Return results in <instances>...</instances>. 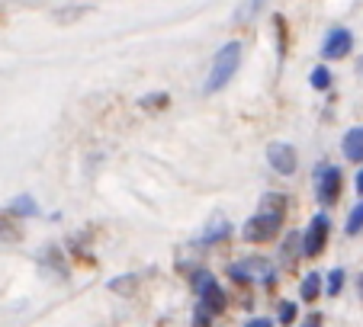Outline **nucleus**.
<instances>
[{
  "mask_svg": "<svg viewBox=\"0 0 363 327\" xmlns=\"http://www.w3.org/2000/svg\"><path fill=\"white\" fill-rule=\"evenodd\" d=\"M286 209H289V202L283 193H264L261 202H257V215H251L245 222L241 238H245L247 244H267V241H274L283 228Z\"/></svg>",
  "mask_w": 363,
  "mask_h": 327,
  "instance_id": "nucleus-1",
  "label": "nucleus"
},
{
  "mask_svg": "<svg viewBox=\"0 0 363 327\" xmlns=\"http://www.w3.org/2000/svg\"><path fill=\"white\" fill-rule=\"evenodd\" d=\"M241 64V42H225V45L216 52L213 64H209V74H206V93H216L222 90L228 81L235 77Z\"/></svg>",
  "mask_w": 363,
  "mask_h": 327,
  "instance_id": "nucleus-2",
  "label": "nucleus"
},
{
  "mask_svg": "<svg viewBox=\"0 0 363 327\" xmlns=\"http://www.w3.org/2000/svg\"><path fill=\"white\" fill-rule=\"evenodd\" d=\"M328 234H331V218L325 212H315L306 234H302V257H318L325 251V244H328Z\"/></svg>",
  "mask_w": 363,
  "mask_h": 327,
  "instance_id": "nucleus-3",
  "label": "nucleus"
},
{
  "mask_svg": "<svg viewBox=\"0 0 363 327\" xmlns=\"http://www.w3.org/2000/svg\"><path fill=\"white\" fill-rule=\"evenodd\" d=\"M267 164L274 167V173H280V177H289V173H296V167H299V154H296L293 144L274 142L267 148Z\"/></svg>",
  "mask_w": 363,
  "mask_h": 327,
  "instance_id": "nucleus-4",
  "label": "nucleus"
},
{
  "mask_svg": "<svg viewBox=\"0 0 363 327\" xmlns=\"http://www.w3.org/2000/svg\"><path fill=\"white\" fill-rule=\"evenodd\" d=\"M354 52V33L344 26H335L328 35H325V45H322V54L328 62H341L347 54Z\"/></svg>",
  "mask_w": 363,
  "mask_h": 327,
  "instance_id": "nucleus-5",
  "label": "nucleus"
},
{
  "mask_svg": "<svg viewBox=\"0 0 363 327\" xmlns=\"http://www.w3.org/2000/svg\"><path fill=\"white\" fill-rule=\"evenodd\" d=\"M315 193L322 205H335L341 199V171L337 167H318L315 177Z\"/></svg>",
  "mask_w": 363,
  "mask_h": 327,
  "instance_id": "nucleus-6",
  "label": "nucleus"
},
{
  "mask_svg": "<svg viewBox=\"0 0 363 327\" xmlns=\"http://www.w3.org/2000/svg\"><path fill=\"white\" fill-rule=\"evenodd\" d=\"M341 151L350 164H363V125L347 129V135H344V142H341Z\"/></svg>",
  "mask_w": 363,
  "mask_h": 327,
  "instance_id": "nucleus-7",
  "label": "nucleus"
},
{
  "mask_svg": "<svg viewBox=\"0 0 363 327\" xmlns=\"http://www.w3.org/2000/svg\"><path fill=\"white\" fill-rule=\"evenodd\" d=\"M199 305H203L206 311H209V314H213V318H216V314H222V311H225V308H228V295L222 292V286H219V282H213V286H209L203 295H199Z\"/></svg>",
  "mask_w": 363,
  "mask_h": 327,
  "instance_id": "nucleus-8",
  "label": "nucleus"
},
{
  "mask_svg": "<svg viewBox=\"0 0 363 327\" xmlns=\"http://www.w3.org/2000/svg\"><path fill=\"white\" fill-rule=\"evenodd\" d=\"M299 253H302V234H286V241L280 247V260L286 263V270L299 260Z\"/></svg>",
  "mask_w": 363,
  "mask_h": 327,
  "instance_id": "nucleus-9",
  "label": "nucleus"
},
{
  "mask_svg": "<svg viewBox=\"0 0 363 327\" xmlns=\"http://www.w3.org/2000/svg\"><path fill=\"white\" fill-rule=\"evenodd\" d=\"M322 292H325V282H322V276H318V272H308L306 280H302V286H299L302 302H315Z\"/></svg>",
  "mask_w": 363,
  "mask_h": 327,
  "instance_id": "nucleus-10",
  "label": "nucleus"
},
{
  "mask_svg": "<svg viewBox=\"0 0 363 327\" xmlns=\"http://www.w3.org/2000/svg\"><path fill=\"white\" fill-rule=\"evenodd\" d=\"M213 282H216V276H213L209 270H206V266H199V270H193V272H190V286H193V292H196V295H203L206 289L213 286Z\"/></svg>",
  "mask_w": 363,
  "mask_h": 327,
  "instance_id": "nucleus-11",
  "label": "nucleus"
},
{
  "mask_svg": "<svg viewBox=\"0 0 363 327\" xmlns=\"http://www.w3.org/2000/svg\"><path fill=\"white\" fill-rule=\"evenodd\" d=\"M20 238V225L13 222L10 212H0V241H16Z\"/></svg>",
  "mask_w": 363,
  "mask_h": 327,
  "instance_id": "nucleus-12",
  "label": "nucleus"
},
{
  "mask_svg": "<svg viewBox=\"0 0 363 327\" xmlns=\"http://www.w3.org/2000/svg\"><path fill=\"white\" fill-rule=\"evenodd\" d=\"M228 231H232V228H228V222H216L213 228H206V234H203V244H219V241H225L228 238Z\"/></svg>",
  "mask_w": 363,
  "mask_h": 327,
  "instance_id": "nucleus-13",
  "label": "nucleus"
},
{
  "mask_svg": "<svg viewBox=\"0 0 363 327\" xmlns=\"http://www.w3.org/2000/svg\"><path fill=\"white\" fill-rule=\"evenodd\" d=\"M344 280H347V276H344V270H341V266H335V270L328 272V280H322L325 282V292H328V295H341Z\"/></svg>",
  "mask_w": 363,
  "mask_h": 327,
  "instance_id": "nucleus-14",
  "label": "nucleus"
},
{
  "mask_svg": "<svg viewBox=\"0 0 363 327\" xmlns=\"http://www.w3.org/2000/svg\"><path fill=\"white\" fill-rule=\"evenodd\" d=\"M308 84H312L315 90H328V87H331V71L325 68V64L312 68V74H308Z\"/></svg>",
  "mask_w": 363,
  "mask_h": 327,
  "instance_id": "nucleus-15",
  "label": "nucleus"
},
{
  "mask_svg": "<svg viewBox=\"0 0 363 327\" xmlns=\"http://www.w3.org/2000/svg\"><path fill=\"white\" fill-rule=\"evenodd\" d=\"M10 215L13 218H26V215H35V202L29 196H20L13 199V205H10Z\"/></svg>",
  "mask_w": 363,
  "mask_h": 327,
  "instance_id": "nucleus-16",
  "label": "nucleus"
},
{
  "mask_svg": "<svg viewBox=\"0 0 363 327\" xmlns=\"http://www.w3.org/2000/svg\"><path fill=\"white\" fill-rule=\"evenodd\" d=\"M363 231V202H357L347 215V234H360Z\"/></svg>",
  "mask_w": 363,
  "mask_h": 327,
  "instance_id": "nucleus-17",
  "label": "nucleus"
},
{
  "mask_svg": "<svg viewBox=\"0 0 363 327\" xmlns=\"http://www.w3.org/2000/svg\"><path fill=\"white\" fill-rule=\"evenodd\" d=\"M296 314H299V311H296V302H280V308H277V318H280V324H293V321H296Z\"/></svg>",
  "mask_w": 363,
  "mask_h": 327,
  "instance_id": "nucleus-18",
  "label": "nucleus"
},
{
  "mask_svg": "<svg viewBox=\"0 0 363 327\" xmlns=\"http://www.w3.org/2000/svg\"><path fill=\"white\" fill-rule=\"evenodd\" d=\"M193 327H213V314L203 305H196V311H193Z\"/></svg>",
  "mask_w": 363,
  "mask_h": 327,
  "instance_id": "nucleus-19",
  "label": "nucleus"
},
{
  "mask_svg": "<svg viewBox=\"0 0 363 327\" xmlns=\"http://www.w3.org/2000/svg\"><path fill=\"white\" fill-rule=\"evenodd\" d=\"M142 106H145V109H155V106H158V109H161V106H167V96H164V93L145 96V100H142Z\"/></svg>",
  "mask_w": 363,
  "mask_h": 327,
  "instance_id": "nucleus-20",
  "label": "nucleus"
},
{
  "mask_svg": "<svg viewBox=\"0 0 363 327\" xmlns=\"http://www.w3.org/2000/svg\"><path fill=\"white\" fill-rule=\"evenodd\" d=\"M110 289H116V292H123V289H135V280L132 276H123V280H113Z\"/></svg>",
  "mask_w": 363,
  "mask_h": 327,
  "instance_id": "nucleus-21",
  "label": "nucleus"
},
{
  "mask_svg": "<svg viewBox=\"0 0 363 327\" xmlns=\"http://www.w3.org/2000/svg\"><path fill=\"white\" fill-rule=\"evenodd\" d=\"M245 327H274V321H270V318H251Z\"/></svg>",
  "mask_w": 363,
  "mask_h": 327,
  "instance_id": "nucleus-22",
  "label": "nucleus"
},
{
  "mask_svg": "<svg viewBox=\"0 0 363 327\" xmlns=\"http://www.w3.org/2000/svg\"><path fill=\"white\" fill-rule=\"evenodd\" d=\"M302 327H322V314H312V318H308Z\"/></svg>",
  "mask_w": 363,
  "mask_h": 327,
  "instance_id": "nucleus-23",
  "label": "nucleus"
},
{
  "mask_svg": "<svg viewBox=\"0 0 363 327\" xmlns=\"http://www.w3.org/2000/svg\"><path fill=\"white\" fill-rule=\"evenodd\" d=\"M354 183H357V193H360V196H363V171L357 173V180H354Z\"/></svg>",
  "mask_w": 363,
  "mask_h": 327,
  "instance_id": "nucleus-24",
  "label": "nucleus"
},
{
  "mask_svg": "<svg viewBox=\"0 0 363 327\" xmlns=\"http://www.w3.org/2000/svg\"><path fill=\"white\" fill-rule=\"evenodd\" d=\"M357 71H360V74H363V58H360V62H357Z\"/></svg>",
  "mask_w": 363,
  "mask_h": 327,
  "instance_id": "nucleus-25",
  "label": "nucleus"
},
{
  "mask_svg": "<svg viewBox=\"0 0 363 327\" xmlns=\"http://www.w3.org/2000/svg\"><path fill=\"white\" fill-rule=\"evenodd\" d=\"M360 295H363V276H360Z\"/></svg>",
  "mask_w": 363,
  "mask_h": 327,
  "instance_id": "nucleus-26",
  "label": "nucleus"
}]
</instances>
